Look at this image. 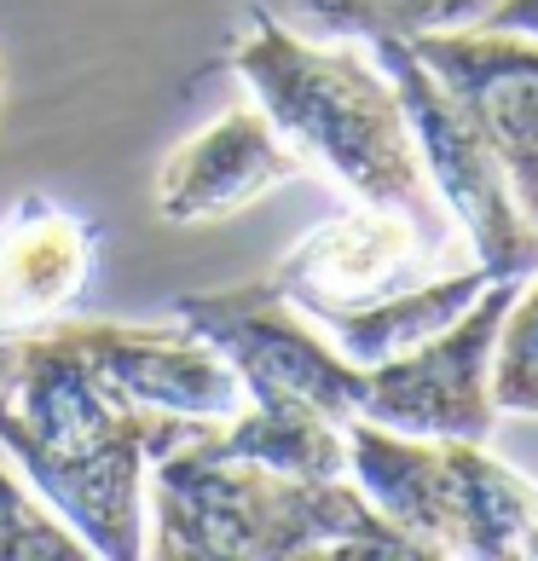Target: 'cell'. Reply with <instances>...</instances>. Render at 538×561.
<instances>
[{
    "label": "cell",
    "instance_id": "7a4b0ae2",
    "mask_svg": "<svg viewBox=\"0 0 538 561\" xmlns=\"http://www.w3.org/2000/svg\"><path fill=\"white\" fill-rule=\"evenodd\" d=\"M232 70L307 169H324L370 209L405 215L428 243H451V215L423 174L400 93L377 58L336 41H307L278 18L250 12V30L232 47Z\"/></svg>",
    "mask_w": 538,
    "mask_h": 561
},
{
    "label": "cell",
    "instance_id": "9a60e30c",
    "mask_svg": "<svg viewBox=\"0 0 538 561\" xmlns=\"http://www.w3.org/2000/svg\"><path fill=\"white\" fill-rule=\"evenodd\" d=\"M463 481V556L481 561H538V486L499 463L487 446L458 440Z\"/></svg>",
    "mask_w": 538,
    "mask_h": 561
},
{
    "label": "cell",
    "instance_id": "277c9868",
    "mask_svg": "<svg viewBox=\"0 0 538 561\" xmlns=\"http://www.w3.org/2000/svg\"><path fill=\"white\" fill-rule=\"evenodd\" d=\"M174 319L197 330L243 382L250 405H301L330 423L359 417L365 400V365L319 336V324L296 313L273 278L232 284V289H192L174 301Z\"/></svg>",
    "mask_w": 538,
    "mask_h": 561
},
{
    "label": "cell",
    "instance_id": "2e32d148",
    "mask_svg": "<svg viewBox=\"0 0 538 561\" xmlns=\"http://www.w3.org/2000/svg\"><path fill=\"white\" fill-rule=\"evenodd\" d=\"M209 446L226 457H250V463L284 469V474H347V434L342 423L319 417L301 405H250L232 423L209 434Z\"/></svg>",
    "mask_w": 538,
    "mask_h": 561
},
{
    "label": "cell",
    "instance_id": "5b68a950",
    "mask_svg": "<svg viewBox=\"0 0 538 561\" xmlns=\"http://www.w3.org/2000/svg\"><path fill=\"white\" fill-rule=\"evenodd\" d=\"M527 278H492L446 330L428 342L394 353V359L365 365V400L359 417L382 423L417 440H474L492 446L499 428V400H492V353L510 301L522 296Z\"/></svg>",
    "mask_w": 538,
    "mask_h": 561
},
{
    "label": "cell",
    "instance_id": "7c38bea8",
    "mask_svg": "<svg viewBox=\"0 0 538 561\" xmlns=\"http://www.w3.org/2000/svg\"><path fill=\"white\" fill-rule=\"evenodd\" d=\"M99 266V232L47 192L0 215V336L47 330L76 313Z\"/></svg>",
    "mask_w": 538,
    "mask_h": 561
},
{
    "label": "cell",
    "instance_id": "30bf717a",
    "mask_svg": "<svg viewBox=\"0 0 538 561\" xmlns=\"http://www.w3.org/2000/svg\"><path fill=\"white\" fill-rule=\"evenodd\" d=\"M301 174L307 162L278 139L273 122L255 105H238L169 151L157 174V215L169 226H215Z\"/></svg>",
    "mask_w": 538,
    "mask_h": 561
},
{
    "label": "cell",
    "instance_id": "d6986e66",
    "mask_svg": "<svg viewBox=\"0 0 538 561\" xmlns=\"http://www.w3.org/2000/svg\"><path fill=\"white\" fill-rule=\"evenodd\" d=\"M474 30H499V35H527L538 41V0H492V12Z\"/></svg>",
    "mask_w": 538,
    "mask_h": 561
},
{
    "label": "cell",
    "instance_id": "9c48e42d",
    "mask_svg": "<svg viewBox=\"0 0 538 561\" xmlns=\"http://www.w3.org/2000/svg\"><path fill=\"white\" fill-rule=\"evenodd\" d=\"M81 359L99 370V382L116 388L139 411L197 423H232L243 411V382L232 365L185 324L145 330V324H105V319H65Z\"/></svg>",
    "mask_w": 538,
    "mask_h": 561
},
{
    "label": "cell",
    "instance_id": "8fae6325",
    "mask_svg": "<svg viewBox=\"0 0 538 561\" xmlns=\"http://www.w3.org/2000/svg\"><path fill=\"white\" fill-rule=\"evenodd\" d=\"M347 481L394 533H405L428 561L463 556V481L458 440H417L382 423L347 417Z\"/></svg>",
    "mask_w": 538,
    "mask_h": 561
},
{
    "label": "cell",
    "instance_id": "52a82bcc",
    "mask_svg": "<svg viewBox=\"0 0 538 561\" xmlns=\"http://www.w3.org/2000/svg\"><path fill=\"white\" fill-rule=\"evenodd\" d=\"M411 53L469 116V128L499 162L515 209L538 232V41L499 30H440L417 35Z\"/></svg>",
    "mask_w": 538,
    "mask_h": 561
},
{
    "label": "cell",
    "instance_id": "4fadbf2b",
    "mask_svg": "<svg viewBox=\"0 0 538 561\" xmlns=\"http://www.w3.org/2000/svg\"><path fill=\"white\" fill-rule=\"evenodd\" d=\"M261 18L307 41H417L440 30H474L492 0H243Z\"/></svg>",
    "mask_w": 538,
    "mask_h": 561
},
{
    "label": "cell",
    "instance_id": "ba28073f",
    "mask_svg": "<svg viewBox=\"0 0 538 561\" xmlns=\"http://www.w3.org/2000/svg\"><path fill=\"white\" fill-rule=\"evenodd\" d=\"M440 255L446 249L428 243L405 215L359 203V209L313 226L266 278H273V289L296 307V313L324 324V319L359 313L370 301L423 284L428 266Z\"/></svg>",
    "mask_w": 538,
    "mask_h": 561
},
{
    "label": "cell",
    "instance_id": "3957f363",
    "mask_svg": "<svg viewBox=\"0 0 538 561\" xmlns=\"http://www.w3.org/2000/svg\"><path fill=\"white\" fill-rule=\"evenodd\" d=\"M145 504L169 561H428L347 474H284L226 457L209 440L151 463Z\"/></svg>",
    "mask_w": 538,
    "mask_h": 561
},
{
    "label": "cell",
    "instance_id": "ffe728a7",
    "mask_svg": "<svg viewBox=\"0 0 538 561\" xmlns=\"http://www.w3.org/2000/svg\"><path fill=\"white\" fill-rule=\"evenodd\" d=\"M0 88H7V70H0Z\"/></svg>",
    "mask_w": 538,
    "mask_h": 561
},
{
    "label": "cell",
    "instance_id": "ac0fdd59",
    "mask_svg": "<svg viewBox=\"0 0 538 561\" xmlns=\"http://www.w3.org/2000/svg\"><path fill=\"white\" fill-rule=\"evenodd\" d=\"M492 400L499 411L538 417V278L522 284V296L504 313L499 353H492Z\"/></svg>",
    "mask_w": 538,
    "mask_h": 561
},
{
    "label": "cell",
    "instance_id": "8992f818",
    "mask_svg": "<svg viewBox=\"0 0 538 561\" xmlns=\"http://www.w3.org/2000/svg\"><path fill=\"white\" fill-rule=\"evenodd\" d=\"M370 58L394 81L405 128L423 157V174L434 185V197L446 203V215L458 220V232L469 238L474 266H487L492 278H510V273L527 278L538 266V232L515 209L499 162L481 145V134L469 128V116L451 105V93L434 81V70L411 53V41H370Z\"/></svg>",
    "mask_w": 538,
    "mask_h": 561
},
{
    "label": "cell",
    "instance_id": "6da1fadb",
    "mask_svg": "<svg viewBox=\"0 0 538 561\" xmlns=\"http://www.w3.org/2000/svg\"><path fill=\"white\" fill-rule=\"evenodd\" d=\"M215 428L220 423L128 405L81 359L65 319L0 336V446L18 457L30 492L81 538L88 556L139 561L151 545V463L209 440Z\"/></svg>",
    "mask_w": 538,
    "mask_h": 561
},
{
    "label": "cell",
    "instance_id": "e0dca14e",
    "mask_svg": "<svg viewBox=\"0 0 538 561\" xmlns=\"http://www.w3.org/2000/svg\"><path fill=\"white\" fill-rule=\"evenodd\" d=\"M81 538L0 463V561H81Z\"/></svg>",
    "mask_w": 538,
    "mask_h": 561
},
{
    "label": "cell",
    "instance_id": "5bb4252c",
    "mask_svg": "<svg viewBox=\"0 0 538 561\" xmlns=\"http://www.w3.org/2000/svg\"><path fill=\"white\" fill-rule=\"evenodd\" d=\"M492 284L487 266H469V273H446V278H423L400 289V296H382L359 307V313H342V319H324L319 330L336 342L354 365H377V359H394V353L428 342L434 330H446L463 307Z\"/></svg>",
    "mask_w": 538,
    "mask_h": 561
}]
</instances>
